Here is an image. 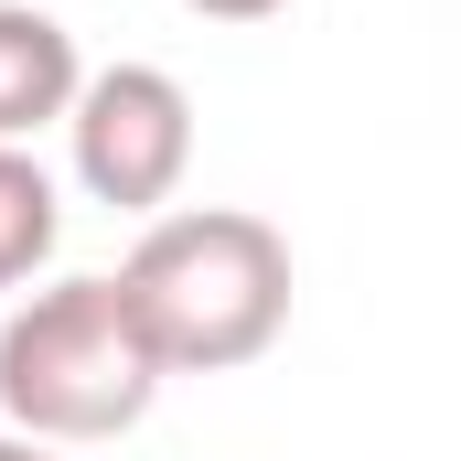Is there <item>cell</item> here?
<instances>
[{"instance_id": "1", "label": "cell", "mask_w": 461, "mask_h": 461, "mask_svg": "<svg viewBox=\"0 0 461 461\" xmlns=\"http://www.w3.org/2000/svg\"><path fill=\"white\" fill-rule=\"evenodd\" d=\"M118 301L161 375H236L290 322V236L247 204H183L150 215L118 258Z\"/></svg>"}, {"instance_id": "2", "label": "cell", "mask_w": 461, "mask_h": 461, "mask_svg": "<svg viewBox=\"0 0 461 461\" xmlns=\"http://www.w3.org/2000/svg\"><path fill=\"white\" fill-rule=\"evenodd\" d=\"M161 386L172 375L150 365L118 279H54L0 322V429L22 440H54V451L118 440L150 419Z\"/></svg>"}, {"instance_id": "3", "label": "cell", "mask_w": 461, "mask_h": 461, "mask_svg": "<svg viewBox=\"0 0 461 461\" xmlns=\"http://www.w3.org/2000/svg\"><path fill=\"white\" fill-rule=\"evenodd\" d=\"M65 161L108 215H161L194 172V97L161 65H97L65 108Z\"/></svg>"}, {"instance_id": "4", "label": "cell", "mask_w": 461, "mask_h": 461, "mask_svg": "<svg viewBox=\"0 0 461 461\" xmlns=\"http://www.w3.org/2000/svg\"><path fill=\"white\" fill-rule=\"evenodd\" d=\"M76 86H86L76 32L54 11H32V0H0V140L32 150V129H65Z\"/></svg>"}, {"instance_id": "5", "label": "cell", "mask_w": 461, "mask_h": 461, "mask_svg": "<svg viewBox=\"0 0 461 461\" xmlns=\"http://www.w3.org/2000/svg\"><path fill=\"white\" fill-rule=\"evenodd\" d=\"M54 236H65V194H54V172H43L32 150L0 140V290H22V279L54 258Z\"/></svg>"}, {"instance_id": "6", "label": "cell", "mask_w": 461, "mask_h": 461, "mask_svg": "<svg viewBox=\"0 0 461 461\" xmlns=\"http://www.w3.org/2000/svg\"><path fill=\"white\" fill-rule=\"evenodd\" d=\"M183 11H204V22H279L290 0H183Z\"/></svg>"}, {"instance_id": "7", "label": "cell", "mask_w": 461, "mask_h": 461, "mask_svg": "<svg viewBox=\"0 0 461 461\" xmlns=\"http://www.w3.org/2000/svg\"><path fill=\"white\" fill-rule=\"evenodd\" d=\"M0 461H65L54 440H22V429H0Z\"/></svg>"}]
</instances>
